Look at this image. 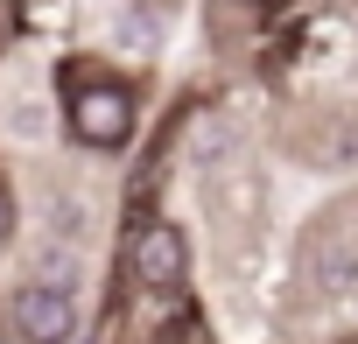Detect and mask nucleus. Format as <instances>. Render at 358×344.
Listing matches in <instances>:
<instances>
[{
    "label": "nucleus",
    "instance_id": "4",
    "mask_svg": "<svg viewBox=\"0 0 358 344\" xmlns=\"http://www.w3.org/2000/svg\"><path fill=\"white\" fill-rule=\"evenodd\" d=\"M316 281H323V295H337V288H351V281H358V253H344V246H330V253L316 260Z\"/></svg>",
    "mask_w": 358,
    "mask_h": 344
},
{
    "label": "nucleus",
    "instance_id": "1",
    "mask_svg": "<svg viewBox=\"0 0 358 344\" xmlns=\"http://www.w3.org/2000/svg\"><path fill=\"white\" fill-rule=\"evenodd\" d=\"M64 113L85 148H127L134 141V99L106 85L99 71H64Z\"/></svg>",
    "mask_w": 358,
    "mask_h": 344
},
{
    "label": "nucleus",
    "instance_id": "5",
    "mask_svg": "<svg viewBox=\"0 0 358 344\" xmlns=\"http://www.w3.org/2000/svg\"><path fill=\"white\" fill-rule=\"evenodd\" d=\"M15 239V190H8V176H0V246Z\"/></svg>",
    "mask_w": 358,
    "mask_h": 344
},
{
    "label": "nucleus",
    "instance_id": "3",
    "mask_svg": "<svg viewBox=\"0 0 358 344\" xmlns=\"http://www.w3.org/2000/svg\"><path fill=\"white\" fill-rule=\"evenodd\" d=\"M134 274H141L148 288H183V274H190V239H183V225H141V239H134Z\"/></svg>",
    "mask_w": 358,
    "mask_h": 344
},
{
    "label": "nucleus",
    "instance_id": "2",
    "mask_svg": "<svg viewBox=\"0 0 358 344\" xmlns=\"http://www.w3.org/2000/svg\"><path fill=\"white\" fill-rule=\"evenodd\" d=\"M15 337L22 344H71L78 337V295L64 281H29L15 288Z\"/></svg>",
    "mask_w": 358,
    "mask_h": 344
}]
</instances>
